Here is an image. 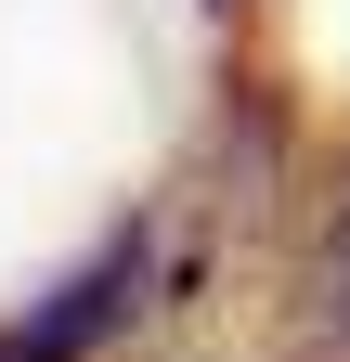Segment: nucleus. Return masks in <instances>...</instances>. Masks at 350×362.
Segmentation results:
<instances>
[{"mask_svg":"<svg viewBox=\"0 0 350 362\" xmlns=\"http://www.w3.org/2000/svg\"><path fill=\"white\" fill-rule=\"evenodd\" d=\"M156 310V220H117L91 259H65L26 310H0V362H104Z\"/></svg>","mask_w":350,"mask_h":362,"instance_id":"f257e3e1","label":"nucleus"},{"mask_svg":"<svg viewBox=\"0 0 350 362\" xmlns=\"http://www.w3.org/2000/svg\"><path fill=\"white\" fill-rule=\"evenodd\" d=\"M273 362H350V143L312 181V220L286 246V310H273Z\"/></svg>","mask_w":350,"mask_h":362,"instance_id":"f03ea898","label":"nucleus"},{"mask_svg":"<svg viewBox=\"0 0 350 362\" xmlns=\"http://www.w3.org/2000/svg\"><path fill=\"white\" fill-rule=\"evenodd\" d=\"M195 13H208V26H247V0H195Z\"/></svg>","mask_w":350,"mask_h":362,"instance_id":"7ed1b4c3","label":"nucleus"}]
</instances>
